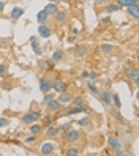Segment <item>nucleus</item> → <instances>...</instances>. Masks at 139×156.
<instances>
[{
    "instance_id": "nucleus-1",
    "label": "nucleus",
    "mask_w": 139,
    "mask_h": 156,
    "mask_svg": "<svg viewBox=\"0 0 139 156\" xmlns=\"http://www.w3.org/2000/svg\"><path fill=\"white\" fill-rule=\"evenodd\" d=\"M41 118V112L40 111H30V112H27L25 115H22L21 117V120H22V123H33V122H38Z\"/></svg>"
},
{
    "instance_id": "nucleus-2",
    "label": "nucleus",
    "mask_w": 139,
    "mask_h": 156,
    "mask_svg": "<svg viewBox=\"0 0 139 156\" xmlns=\"http://www.w3.org/2000/svg\"><path fill=\"white\" fill-rule=\"evenodd\" d=\"M98 99H100V103L106 106V107H111L112 106V98H111V93L108 90H98Z\"/></svg>"
},
{
    "instance_id": "nucleus-3",
    "label": "nucleus",
    "mask_w": 139,
    "mask_h": 156,
    "mask_svg": "<svg viewBox=\"0 0 139 156\" xmlns=\"http://www.w3.org/2000/svg\"><path fill=\"white\" fill-rule=\"evenodd\" d=\"M52 79L51 77H41L40 79V90L43 91V93H49V91L52 90Z\"/></svg>"
},
{
    "instance_id": "nucleus-4",
    "label": "nucleus",
    "mask_w": 139,
    "mask_h": 156,
    "mask_svg": "<svg viewBox=\"0 0 139 156\" xmlns=\"http://www.w3.org/2000/svg\"><path fill=\"white\" fill-rule=\"evenodd\" d=\"M79 137H81V134H79V131H76V129H70L67 131V134H65V140H67L68 144H75V142H78L79 140Z\"/></svg>"
},
{
    "instance_id": "nucleus-5",
    "label": "nucleus",
    "mask_w": 139,
    "mask_h": 156,
    "mask_svg": "<svg viewBox=\"0 0 139 156\" xmlns=\"http://www.w3.org/2000/svg\"><path fill=\"white\" fill-rule=\"evenodd\" d=\"M81 112L89 114V107H87V106H73V107H70L65 114H67V115H76V114H81Z\"/></svg>"
},
{
    "instance_id": "nucleus-6",
    "label": "nucleus",
    "mask_w": 139,
    "mask_h": 156,
    "mask_svg": "<svg viewBox=\"0 0 139 156\" xmlns=\"http://www.w3.org/2000/svg\"><path fill=\"white\" fill-rule=\"evenodd\" d=\"M59 103L60 104H68V103H71V99H73V93H70V91H62V93L59 95Z\"/></svg>"
},
{
    "instance_id": "nucleus-7",
    "label": "nucleus",
    "mask_w": 139,
    "mask_h": 156,
    "mask_svg": "<svg viewBox=\"0 0 139 156\" xmlns=\"http://www.w3.org/2000/svg\"><path fill=\"white\" fill-rule=\"evenodd\" d=\"M46 106H48V109H49L51 112H59L60 109H62V106H63V104H60V103H59V99H54V98H52V99L49 101V103L46 104Z\"/></svg>"
},
{
    "instance_id": "nucleus-8",
    "label": "nucleus",
    "mask_w": 139,
    "mask_h": 156,
    "mask_svg": "<svg viewBox=\"0 0 139 156\" xmlns=\"http://www.w3.org/2000/svg\"><path fill=\"white\" fill-rule=\"evenodd\" d=\"M54 16H55V24L57 25H63L65 22H67V19H68V14L65 11H57Z\"/></svg>"
},
{
    "instance_id": "nucleus-9",
    "label": "nucleus",
    "mask_w": 139,
    "mask_h": 156,
    "mask_svg": "<svg viewBox=\"0 0 139 156\" xmlns=\"http://www.w3.org/2000/svg\"><path fill=\"white\" fill-rule=\"evenodd\" d=\"M30 44H32V49H33V52L36 54V55H41L43 49H41V46L38 44V38H36V36H32L30 38Z\"/></svg>"
},
{
    "instance_id": "nucleus-10",
    "label": "nucleus",
    "mask_w": 139,
    "mask_h": 156,
    "mask_svg": "<svg viewBox=\"0 0 139 156\" xmlns=\"http://www.w3.org/2000/svg\"><path fill=\"white\" fill-rule=\"evenodd\" d=\"M38 33H40L41 38H49L52 32H51V29H49V27L46 25V24H40V27H38Z\"/></svg>"
},
{
    "instance_id": "nucleus-11",
    "label": "nucleus",
    "mask_w": 139,
    "mask_h": 156,
    "mask_svg": "<svg viewBox=\"0 0 139 156\" xmlns=\"http://www.w3.org/2000/svg\"><path fill=\"white\" fill-rule=\"evenodd\" d=\"M52 88L57 91V93H62V91H65L68 88V85H67V82H63V80H55L52 84Z\"/></svg>"
},
{
    "instance_id": "nucleus-12",
    "label": "nucleus",
    "mask_w": 139,
    "mask_h": 156,
    "mask_svg": "<svg viewBox=\"0 0 139 156\" xmlns=\"http://www.w3.org/2000/svg\"><path fill=\"white\" fill-rule=\"evenodd\" d=\"M108 145L111 147V150H117V148H120V140H119V137H114V136H111V137H108Z\"/></svg>"
},
{
    "instance_id": "nucleus-13",
    "label": "nucleus",
    "mask_w": 139,
    "mask_h": 156,
    "mask_svg": "<svg viewBox=\"0 0 139 156\" xmlns=\"http://www.w3.org/2000/svg\"><path fill=\"white\" fill-rule=\"evenodd\" d=\"M52 62H55V63H59V62H63L65 60V52L62 51V49H57L54 54H52V58H51Z\"/></svg>"
},
{
    "instance_id": "nucleus-14",
    "label": "nucleus",
    "mask_w": 139,
    "mask_h": 156,
    "mask_svg": "<svg viewBox=\"0 0 139 156\" xmlns=\"http://www.w3.org/2000/svg\"><path fill=\"white\" fill-rule=\"evenodd\" d=\"M75 55L76 57H84L86 54H87V46H84V44H79V46H76L75 48Z\"/></svg>"
},
{
    "instance_id": "nucleus-15",
    "label": "nucleus",
    "mask_w": 139,
    "mask_h": 156,
    "mask_svg": "<svg viewBox=\"0 0 139 156\" xmlns=\"http://www.w3.org/2000/svg\"><path fill=\"white\" fill-rule=\"evenodd\" d=\"M57 133H59L57 128L52 126V125H49V126H48V129H46V137H49V139H52V137L57 136Z\"/></svg>"
},
{
    "instance_id": "nucleus-16",
    "label": "nucleus",
    "mask_w": 139,
    "mask_h": 156,
    "mask_svg": "<svg viewBox=\"0 0 139 156\" xmlns=\"http://www.w3.org/2000/svg\"><path fill=\"white\" fill-rule=\"evenodd\" d=\"M24 14V10L22 8H19V6H16V8H13V11H11V17L16 21V19H19V17Z\"/></svg>"
},
{
    "instance_id": "nucleus-17",
    "label": "nucleus",
    "mask_w": 139,
    "mask_h": 156,
    "mask_svg": "<svg viewBox=\"0 0 139 156\" xmlns=\"http://www.w3.org/2000/svg\"><path fill=\"white\" fill-rule=\"evenodd\" d=\"M114 46L112 44H101V52L106 54V55H109V54H112L114 52Z\"/></svg>"
},
{
    "instance_id": "nucleus-18",
    "label": "nucleus",
    "mask_w": 139,
    "mask_h": 156,
    "mask_svg": "<svg viewBox=\"0 0 139 156\" xmlns=\"http://www.w3.org/2000/svg\"><path fill=\"white\" fill-rule=\"evenodd\" d=\"M126 10H128V14L131 17H134V19L139 17V8L137 6H126Z\"/></svg>"
},
{
    "instance_id": "nucleus-19",
    "label": "nucleus",
    "mask_w": 139,
    "mask_h": 156,
    "mask_svg": "<svg viewBox=\"0 0 139 156\" xmlns=\"http://www.w3.org/2000/svg\"><path fill=\"white\" fill-rule=\"evenodd\" d=\"M48 16H49L48 13H46L44 10H41L38 14H36V19H38L40 24H46V21H48Z\"/></svg>"
},
{
    "instance_id": "nucleus-20",
    "label": "nucleus",
    "mask_w": 139,
    "mask_h": 156,
    "mask_svg": "<svg viewBox=\"0 0 139 156\" xmlns=\"http://www.w3.org/2000/svg\"><path fill=\"white\" fill-rule=\"evenodd\" d=\"M125 76L128 77V79H134V77H137L139 76V71H137V68H131V69H126V73H125Z\"/></svg>"
},
{
    "instance_id": "nucleus-21",
    "label": "nucleus",
    "mask_w": 139,
    "mask_h": 156,
    "mask_svg": "<svg viewBox=\"0 0 139 156\" xmlns=\"http://www.w3.org/2000/svg\"><path fill=\"white\" fill-rule=\"evenodd\" d=\"M41 153L43 154H52L54 153V145L52 144H44L43 148H41Z\"/></svg>"
},
{
    "instance_id": "nucleus-22",
    "label": "nucleus",
    "mask_w": 139,
    "mask_h": 156,
    "mask_svg": "<svg viewBox=\"0 0 139 156\" xmlns=\"http://www.w3.org/2000/svg\"><path fill=\"white\" fill-rule=\"evenodd\" d=\"M44 11L46 13H48V14H55V13H57L59 10H57V5H55V3H49V5H46V8H44Z\"/></svg>"
},
{
    "instance_id": "nucleus-23",
    "label": "nucleus",
    "mask_w": 139,
    "mask_h": 156,
    "mask_svg": "<svg viewBox=\"0 0 139 156\" xmlns=\"http://www.w3.org/2000/svg\"><path fill=\"white\" fill-rule=\"evenodd\" d=\"M30 133L35 134V136H38L43 133V125H32L30 126Z\"/></svg>"
},
{
    "instance_id": "nucleus-24",
    "label": "nucleus",
    "mask_w": 139,
    "mask_h": 156,
    "mask_svg": "<svg viewBox=\"0 0 139 156\" xmlns=\"http://www.w3.org/2000/svg\"><path fill=\"white\" fill-rule=\"evenodd\" d=\"M65 154H70V156H78L81 154V150L78 148V147H70V148L65 151Z\"/></svg>"
},
{
    "instance_id": "nucleus-25",
    "label": "nucleus",
    "mask_w": 139,
    "mask_h": 156,
    "mask_svg": "<svg viewBox=\"0 0 139 156\" xmlns=\"http://www.w3.org/2000/svg\"><path fill=\"white\" fill-rule=\"evenodd\" d=\"M104 8H106L108 13H114V11H119V10H120V6H119L117 3H108Z\"/></svg>"
},
{
    "instance_id": "nucleus-26",
    "label": "nucleus",
    "mask_w": 139,
    "mask_h": 156,
    "mask_svg": "<svg viewBox=\"0 0 139 156\" xmlns=\"http://www.w3.org/2000/svg\"><path fill=\"white\" fill-rule=\"evenodd\" d=\"M111 98H112V103L115 104L117 109L122 107V103H120V96H119V93H112V95H111Z\"/></svg>"
},
{
    "instance_id": "nucleus-27",
    "label": "nucleus",
    "mask_w": 139,
    "mask_h": 156,
    "mask_svg": "<svg viewBox=\"0 0 139 156\" xmlns=\"http://www.w3.org/2000/svg\"><path fill=\"white\" fill-rule=\"evenodd\" d=\"M71 103H73V106H84V98L82 96H73V99H71Z\"/></svg>"
},
{
    "instance_id": "nucleus-28",
    "label": "nucleus",
    "mask_w": 139,
    "mask_h": 156,
    "mask_svg": "<svg viewBox=\"0 0 139 156\" xmlns=\"http://www.w3.org/2000/svg\"><path fill=\"white\" fill-rule=\"evenodd\" d=\"M87 90L90 91L92 95H98V88H97V85H93V84H90V82H89V84H87Z\"/></svg>"
},
{
    "instance_id": "nucleus-29",
    "label": "nucleus",
    "mask_w": 139,
    "mask_h": 156,
    "mask_svg": "<svg viewBox=\"0 0 139 156\" xmlns=\"http://www.w3.org/2000/svg\"><path fill=\"white\" fill-rule=\"evenodd\" d=\"M52 122H54V117H52V115H46V117L43 118V123H44L46 126H49Z\"/></svg>"
},
{
    "instance_id": "nucleus-30",
    "label": "nucleus",
    "mask_w": 139,
    "mask_h": 156,
    "mask_svg": "<svg viewBox=\"0 0 139 156\" xmlns=\"http://www.w3.org/2000/svg\"><path fill=\"white\" fill-rule=\"evenodd\" d=\"M78 125H81V126H87V125H90V118H89V117L81 118V120L78 122Z\"/></svg>"
},
{
    "instance_id": "nucleus-31",
    "label": "nucleus",
    "mask_w": 139,
    "mask_h": 156,
    "mask_svg": "<svg viewBox=\"0 0 139 156\" xmlns=\"http://www.w3.org/2000/svg\"><path fill=\"white\" fill-rule=\"evenodd\" d=\"M70 128H71V123H65V125H62V126H59V128H57V129H59V131H63V133H67V131L70 129Z\"/></svg>"
},
{
    "instance_id": "nucleus-32",
    "label": "nucleus",
    "mask_w": 139,
    "mask_h": 156,
    "mask_svg": "<svg viewBox=\"0 0 139 156\" xmlns=\"http://www.w3.org/2000/svg\"><path fill=\"white\" fill-rule=\"evenodd\" d=\"M115 3L122 8V6H130V0H115Z\"/></svg>"
},
{
    "instance_id": "nucleus-33",
    "label": "nucleus",
    "mask_w": 139,
    "mask_h": 156,
    "mask_svg": "<svg viewBox=\"0 0 139 156\" xmlns=\"http://www.w3.org/2000/svg\"><path fill=\"white\" fill-rule=\"evenodd\" d=\"M109 3V0H95V5L97 6H106Z\"/></svg>"
},
{
    "instance_id": "nucleus-34",
    "label": "nucleus",
    "mask_w": 139,
    "mask_h": 156,
    "mask_svg": "<svg viewBox=\"0 0 139 156\" xmlns=\"http://www.w3.org/2000/svg\"><path fill=\"white\" fill-rule=\"evenodd\" d=\"M10 125V120H8V118H0V128H3V126H8Z\"/></svg>"
},
{
    "instance_id": "nucleus-35",
    "label": "nucleus",
    "mask_w": 139,
    "mask_h": 156,
    "mask_svg": "<svg viewBox=\"0 0 139 156\" xmlns=\"http://www.w3.org/2000/svg\"><path fill=\"white\" fill-rule=\"evenodd\" d=\"M51 99H52V96H51L49 93H44V99H43V104H48Z\"/></svg>"
},
{
    "instance_id": "nucleus-36",
    "label": "nucleus",
    "mask_w": 139,
    "mask_h": 156,
    "mask_svg": "<svg viewBox=\"0 0 139 156\" xmlns=\"http://www.w3.org/2000/svg\"><path fill=\"white\" fill-rule=\"evenodd\" d=\"M97 77H98V74H97V73H95V71H90V73H89V77H87V79H92V80H95Z\"/></svg>"
},
{
    "instance_id": "nucleus-37",
    "label": "nucleus",
    "mask_w": 139,
    "mask_h": 156,
    "mask_svg": "<svg viewBox=\"0 0 139 156\" xmlns=\"http://www.w3.org/2000/svg\"><path fill=\"white\" fill-rule=\"evenodd\" d=\"M36 140V136L35 134H32L30 137H27V142H29V144H32V142H35Z\"/></svg>"
},
{
    "instance_id": "nucleus-38",
    "label": "nucleus",
    "mask_w": 139,
    "mask_h": 156,
    "mask_svg": "<svg viewBox=\"0 0 139 156\" xmlns=\"http://www.w3.org/2000/svg\"><path fill=\"white\" fill-rule=\"evenodd\" d=\"M81 77H82V79H87V77H89V71H82V73H81Z\"/></svg>"
},
{
    "instance_id": "nucleus-39",
    "label": "nucleus",
    "mask_w": 139,
    "mask_h": 156,
    "mask_svg": "<svg viewBox=\"0 0 139 156\" xmlns=\"http://www.w3.org/2000/svg\"><path fill=\"white\" fill-rule=\"evenodd\" d=\"M5 69H6V66H5V65H0V74H3Z\"/></svg>"
},
{
    "instance_id": "nucleus-40",
    "label": "nucleus",
    "mask_w": 139,
    "mask_h": 156,
    "mask_svg": "<svg viewBox=\"0 0 139 156\" xmlns=\"http://www.w3.org/2000/svg\"><path fill=\"white\" fill-rule=\"evenodd\" d=\"M71 33H73V35H78V33H79V29H76V27H73V30H71Z\"/></svg>"
},
{
    "instance_id": "nucleus-41",
    "label": "nucleus",
    "mask_w": 139,
    "mask_h": 156,
    "mask_svg": "<svg viewBox=\"0 0 139 156\" xmlns=\"http://www.w3.org/2000/svg\"><path fill=\"white\" fill-rule=\"evenodd\" d=\"M133 80H134V85H136V87H139V76H137V77H134Z\"/></svg>"
},
{
    "instance_id": "nucleus-42",
    "label": "nucleus",
    "mask_w": 139,
    "mask_h": 156,
    "mask_svg": "<svg viewBox=\"0 0 139 156\" xmlns=\"http://www.w3.org/2000/svg\"><path fill=\"white\" fill-rule=\"evenodd\" d=\"M3 8H5V3H3V2H0V11H3Z\"/></svg>"
},
{
    "instance_id": "nucleus-43",
    "label": "nucleus",
    "mask_w": 139,
    "mask_h": 156,
    "mask_svg": "<svg viewBox=\"0 0 139 156\" xmlns=\"http://www.w3.org/2000/svg\"><path fill=\"white\" fill-rule=\"evenodd\" d=\"M49 2H52V3H55V2H57V0H49Z\"/></svg>"
}]
</instances>
